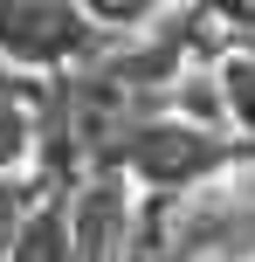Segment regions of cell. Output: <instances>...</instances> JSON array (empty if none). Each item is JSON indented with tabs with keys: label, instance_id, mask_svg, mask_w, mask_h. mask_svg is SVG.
Masks as SVG:
<instances>
[{
	"label": "cell",
	"instance_id": "cell-1",
	"mask_svg": "<svg viewBox=\"0 0 255 262\" xmlns=\"http://www.w3.org/2000/svg\"><path fill=\"white\" fill-rule=\"evenodd\" d=\"M228 90H235V111H242V124L255 131V62H235V69H228Z\"/></svg>",
	"mask_w": 255,
	"mask_h": 262
}]
</instances>
